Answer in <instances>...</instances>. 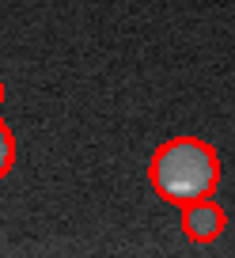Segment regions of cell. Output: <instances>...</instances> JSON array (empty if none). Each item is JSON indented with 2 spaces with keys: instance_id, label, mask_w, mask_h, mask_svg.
<instances>
[{
  "instance_id": "obj_4",
  "label": "cell",
  "mask_w": 235,
  "mask_h": 258,
  "mask_svg": "<svg viewBox=\"0 0 235 258\" xmlns=\"http://www.w3.org/2000/svg\"><path fill=\"white\" fill-rule=\"evenodd\" d=\"M0 103H4V80H0Z\"/></svg>"
},
{
  "instance_id": "obj_3",
  "label": "cell",
  "mask_w": 235,
  "mask_h": 258,
  "mask_svg": "<svg viewBox=\"0 0 235 258\" xmlns=\"http://www.w3.org/2000/svg\"><path fill=\"white\" fill-rule=\"evenodd\" d=\"M12 160H16V141H12V133H8V125L0 121V178L12 171Z\"/></svg>"
},
{
  "instance_id": "obj_1",
  "label": "cell",
  "mask_w": 235,
  "mask_h": 258,
  "mask_svg": "<svg viewBox=\"0 0 235 258\" xmlns=\"http://www.w3.org/2000/svg\"><path fill=\"white\" fill-rule=\"evenodd\" d=\"M220 182V156L212 145L197 137H175L155 148L152 156V186L163 202L190 205L209 198Z\"/></svg>"
},
{
  "instance_id": "obj_2",
  "label": "cell",
  "mask_w": 235,
  "mask_h": 258,
  "mask_svg": "<svg viewBox=\"0 0 235 258\" xmlns=\"http://www.w3.org/2000/svg\"><path fill=\"white\" fill-rule=\"evenodd\" d=\"M182 232H186L194 243L220 239V232H224V209L212 202V194H209V198H197V202H190V205H182Z\"/></svg>"
}]
</instances>
